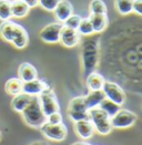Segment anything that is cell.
I'll use <instances>...</instances> for the list:
<instances>
[{
    "mask_svg": "<svg viewBox=\"0 0 142 145\" xmlns=\"http://www.w3.org/2000/svg\"><path fill=\"white\" fill-rule=\"evenodd\" d=\"M100 33L85 36L81 46V60H82L83 75L87 78L90 73L95 72L100 59Z\"/></svg>",
    "mask_w": 142,
    "mask_h": 145,
    "instance_id": "obj_1",
    "label": "cell"
},
{
    "mask_svg": "<svg viewBox=\"0 0 142 145\" xmlns=\"http://www.w3.org/2000/svg\"><path fill=\"white\" fill-rule=\"evenodd\" d=\"M0 37L6 41L11 43L14 48L24 49L29 43V36L22 25L12 22L10 20L2 21L0 24Z\"/></svg>",
    "mask_w": 142,
    "mask_h": 145,
    "instance_id": "obj_2",
    "label": "cell"
},
{
    "mask_svg": "<svg viewBox=\"0 0 142 145\" xmlns=\"http://www.w3.org/2000/svg\"><path fill=\"white\" fill-rule=\"evenodd\" d=\"M22 118L24 122L31 126V127H40L43 123L47 121V116L45 115L43 111L41 109L40 102L38 97H32L31 101L29 102V104L24 108V110L21 112Z\"/></svg>",
    "mask_w": 142,
    "mask_h": 145,
    "instance_id": "obj_3",
    "label": "cell"
},
{
    "mask_svg": "<svg viewBox=\"0 0 142 145\" xmlns=\"http://www.w3.org/2000/svg\"><path fill=\"white\" fill-rule=\"evenodd\" d=\"M89 121L92 123L95 131L101 135H108L112 131L111 118L99 106L88 110Z\"/></svg>",
    "mask_w": 142,
    "mask_h": 145,
    "instance_id": "obj_4",
    "label": "cell"
},
{
    "mask_svg": "<svg viewBox=\"0 0 142 145\" xmlns=\"http://www.w3.org/2000/svg\"><path fill=\"white\" fill-rule=\"evenodd\" d=\"M68 115L71 121L73 122L89 120L88 109L84 103V97H77L71 100L68 108Z\"/></svg>",
    "mask_w": 142,
    "mask_h": 145,
    "instance_id": "obj_5",
    "label": "cell"
},
{
    "mask_svg": "<svg viewBox=\"0 0 142 145\" xmlns=\"http://www.w3.org/2000/svg\"><path fill=\"white\" fill-rule=\"evenodd\" d=\"M41 133L43 134V136H46L49 140L52 141H63L67 135H68V129L63 123H59V124H51V123H43L40 127Z\"/></svg>",
    "mask_w": 142,
    "mask_h": 145,
    "instance_id": "obj_6",
    "label": "cell"
},
{
    "mask_svg": "<svg viewBox=\"0 0 142 145\" xmlns=\"http://www.w3.org/2000/svg\"><path fill=\"white\" fill-rule=\"evenodd\" d=\"M38 99H39L41 109H42L46 116L60 111V106L59 103H58V100H57V97L55 95V93L50 89L46 90L41 94H39Z\"/></svg>",
    "mask_w": 142,
    "mask_h": 145,
    "instance_id": "obj_7",
    "label": "cell"
},
{
    "mask_svg": "<svg viewBox=\"0 0 142 145\" xmlns=\"http://www.w3.org/2000/svg\"><path fill=\"white\" fill-rule=\"evenodd\" d=\"M137 122V115L129 110L120 109L116 115L111 118L112 129H128Z\"/></svg>",
    "mask_w": 142,
    "mask_h": 145,
    "instance_id": "obj_8",
    "label": "cell"
},
{
    "mask_svg": "<svg viewBox=\"0 0 142 145\" xmlns=\"http://www.w3.org/2000/svg\"><path fill=\"white\" fill-rule=\"evenodd\" d=\"M101 90L103 91L105 97L106 99H109L110 101L117 103L120 106H122L124 104V102H126V93L122 90V88L117 84V83L110 82V81H105Z\"/></svg>",
    "mask_w": 142,
    "mask_h": 145,
    "instance_id": "obj_9",
    "label": "cell"
},
{
    "mask_svg": "<svg viewBox=\"0 0 142 145\" xmlns=\"http://www.w3.org/2000/svg\"><path fill=\"white\" fill-rule=\"evenodd\" d=\"M62 27H63L62 22H52V24L46 25L40 31L39 37L46 43H58Z\"/></svg>",
    "mask_w": 142,
    "mask_h": 145,
    "instance_id": "obj_10",
    "label": "cell"
},
{
    "mask_svg": "<svg viewBox=\"0 0 142 145\" xmlns=\"http://www.w3.org/2000/svg\"><path fill=\"white\" fill-rule=\"evenodd\" d=\"M59 42L67 48H73L80 42V35L76 29H71L63 25L60 32Z\"/></svg>",
    "mask_w": 142,
    "mask_h": 145,
    "instance_id": "obj_11",
    "label": "cell"
},
{
    "mask_svg": "<svg viewBox=\"0 0 142 145\" xmlns=\"http://www.w3.org/2000/svg\"><path fill=\"white\" fill-rule=\"evenodd\" d=\"M49 89L47 83L40 79H35L32 81H28V82H22V92L26 94L32 95V97H38L39 94H41L42 92H45L46 90Z\"/></svg>",
    "mask_w": 142,
    "mask_h": 145,
    "instance_id": "obj_12",
    "label": "cell"
},
{
    "mask_svg": "<svg viewBox=\"0 0 142 145\" xmlns=\"http://www.w3.org/2000/svg\"><path fill=\"white\" fill-rule=\"evenodd\" d=\"M55 16L57 18V20L59 22H64L71 14L73 13V8H72V5L68 0H60L57 5V7L55 8Z\"/></svg>",
    "mask_w": 142,
    "mask_h": 145,
    "instance_id": "obj_13",
    "label": "cell"
},
{
    "mask_svg": "<svg viewBox=\"0 0 142 145\" xmlns=\"http://www.w3.org/2000/svg\"><path fill=\"white\" fill-rule=\"evenodd\" d=\"M74 131L81 138L89 140L90 137L93 136L95 127L89 120H80L74 122Z\"/></svg>",
    "mask_w": 142,
    "mask_h": 145,
    "instance_id": "obj_14",
    "label": "cell"
},
{
    "mask_svg": "<svg viewBox=\"0 0 142 145\" xmlns=\"http://www.w3.org/2000/svg\"><path fill=\"white\" fill-rule=\"evenodd\" d=\"M18 74H19V79L22 82H28V81H32L38 78V72L37 69L32 64L28 63V62H24L19 65L18 69Z\"/></svg>",
    "mask_w": 142,
    "mask_h": 145,
    "instance_id": "obj_15",
    "label": "cell"
},
{
    "mask_svg": "<svg viewBox=\"0 0 142 145\" xmlns=\"http://www.w3.org/2000/svg\"><path fill=\"white\" fill-rule=\"evenodd\" d=\"M89 20L92 24L93 32L95 33H102L108 27V16L106 14H95L90 13Z\"/></svg>",
    "mask_w": 142,
    "mask_h": 145,
    "instance_id": "obj_16",
    "label": "cell"
},
{
    "mask_svg": "<svg viewBox=\"0 0 142 145\" xmlns=\"http://www.w3.org/2000/svg\"><path fill=\"white\" fill-rule=\"evenodd\" d=\"M105 93L102 90H95V91H90L85 97H84V103L87 105V109H93L99 106L101 101L105 99Z\"/></svg>",
    "mask_w": 142,
    "mask_h": 145,
    "instance_id": "obj_17",
    "label": "cell"
},
{
    "mask_svg": "<svg viewBox=\"0 0 142 145\" xmlns=\"http://www.w3.org/2000/svg\"><path fill=\"white\" fill-rule=\"evenodd\" d=\"M32 95H29V94H26V93H20L18 95H14L11 101V106L12 109L14 110L16 112H19L21 113L24 110V108L29 104V102L31 101Z\"/></svg>",
    "mask_w": 142,
    "mask_h": 145,
    "instance_id": "obj_18",
    "label": "cell"
},
{
    "mask_svg": "<svg viewBox=\"0 0 142 145\" xmlns=\"http://www.w3.org/2000/svg\"><path fill=\"white\" fill-rule=\"evenodd\" d=\"M87 86L89 89V91H95V90H101L102 85L105 83V78L99 74V73L95 72L90 73L87 78Z\"/></svg>",
    "mask_w": 142,
    "mask_h": 145,
    "instance_id": "obj_19",
    "label": "cell"
},
{
    "mask_svg": "<svg viewBox=\"0 0 142 145\" xmlns=\"http://www.w3.org/2000/svg\"><path fill=\"white\" fill-rule=\"evenodd\" d=\"M30 8L22 0H12L11 1V14L16 18H24L29 13Z\"/></svg>",
    "mask_w": 142,
    "mask_h": 145,
    "instance_id": "obj_20",
    "label": "cell"
},
{
    "mask_svg": "<svg viewBox=\"0 0 142 145\" xmlns=\"http://www.w3.org/2000/svg\"><path fill=\"white\" fill-rule=\"evenodd\" d=\"M5 90L9 95H18L22 93V81L19 78H13L6 82Z\"/></svg>",
    "mask_w": 142,
    "mask_h": 145,
    "instance_id": "obj_21",
    "label": "cell"
},
{
    "mask_svg": "<svg viewBox=\"0 0 142 145\" xmlns=\"http://www.w3.org/2000/svg\"><path fill=\"white\" fill-rule=\"evenodd\" d=\"M99 108L101 110H103L110 118H112L113 115H116V114L118 113L119 110L121 109V106H120L119 104L112 102V101H110V100L106 99V97H105V99L101 101V103L99 104Z\"/></svg>",
    "mask_w": 142,
    "mask_h": 145,
    "instance_id": "obj_22",
    "label": "cell"
},
{
    "mask_svg": "<svg viewBox=\"0 0 142 145\" xmlns=\"http://www.w3.org/2000/svg\"><path fill=\"white\" fill-rule=\"evenodd\" d=\"M116 9L121 16H129L132 13L133 0H116Z\"/></svg>",
    "mask_w": 142,
    "mask_h": 145,
    "instance_id": "obj_23",
    "label": "cell"
},
{
    "mask_svg": "<svg viewBox=\"0 0 142 145\" xmlns=\"http://www.w3.org/2000/svg\"><path fill=\"white\" fill-rule=\"evenodd\" d=\"M11 17V1L1 0L0 1V20L7 21V20H10Z\"/></svg>",
    "mask_w": 142,
    "mask_h": 145,
    "instance_id": "obj_24",
    "label": "cell"
},
{
    "mask_svg": "<svg viewBox=\"0 0 142 145\" xmlns=\"http://www.w3.org/2000/svg\"><path fill=\"white\" fill-rule=\"evenodd\" d=\"M77 31L79 32V35H82V36H90V35H93V28H92V24L90 22L89 18H84L81 19L80 24L77 28Z\"/></svg>",
    "mask_w": 142,
    "mask_h": 145,
    "instance_id": "obj_25",
    "label": "cell"
},
{
    "mask_svg": "<svg viewBox=\"0 0 142 145\" xmlns=\"http://www.w3.org/2000/svg\"><path fill=\"white\" fill-rule=\"evenodd\" d=\"M90 13L95 14H106V6L102 0H91Z\"/></svg>",
    "mask_w": 142,
    "mask_h": 145,
    "instance_id": "obj_26",
    "label": "cell"
},
{
    "mask_svg": "<svg viewBox=\"0 0 142 145\" xmlns=\"http://www.w3.org/2000/svg\"><path fill=\"white\" fill-rule=\"evenodd\" d=\"M81 17L80 16H78V14H71L70 17L63 22V25L64 27H68V28H71V29H76L77 30V28H78V25L80 24V21H81Z\"/></svg>",
    "mask_w": 142,
    "mask_h": 145,
    "instance_id": "obj_27",
    "label": "cell"
},
{
    "mask_svg": "<svg viewBox=\"0 0 142 145\" xmlns=\"http://www.w3.org/2000/svg\"><path fill=\"white\" fill-rule=\"evenodd\" d=\"M60 0H39V5L47 11L53 12Z\"/></svg>",
    "mask_w": 142,
    "mask_h": 145,
    "instance_id": "obj_28",
    "label": "cell"
},
{
    "mask_svg": "<svg viewBox=\"0 0 142 145\" xmlns=\"http://www.w3.org/2000/svg\"><path fill=\"white\" fill-rule=\"evenodd\" d=\"M48 123H51V124H59L62 123V115L60 114L59 112H56V113H52L50 115L47 116V121Z\"/></svg>",
    "mask_w": 142,
    "mask_h": 145,
    "instance_id": "obj_29",
    "label": "cell"
},
{
    "mask_svg": "<svg viewBox=\"0 0 142 145\" xmlns=\"http://www.w3.org/2000/svg\"><path fill=\"white\" fill-rule=\"evenodd\" d=\"M132 12L137 13L138 16H141L142 14V0H133Z\"/></svg>",
    "mask_w": 142,
    "mask_h": 145,
    "instance_id": "obj_30",
    "label": "cell"
},
{
    "mask_svg": "<svg viewBox=\"0 0 142 145\" xmlns=\"http://www.w3.org/2000/svg\"><path fill=\"white\" fill-rule=\"evenodd\" d=\"M22 1L29 8H35L37 6H39V0H22Z\"/></svg>",
    "mask_w": 142,
    "mask_h": 145,
    "instance_id": "obj_31",
    "label": "cell"
},
{
    "mask_svg": "<svg viewBox=\"0 0 142 145\" xmlns=\"http://www.w3.org/2000/svg\"><path fill=\"white\" fill-rule=\"evenodd\" d=\"M30 145H49V144H47L46 142H41V141H38V142H34V143H31Z\"/></svg>",
    "mask_w": 142,
    "mask_h": 145,
    "instance_id": "obj_32",
    "label": "cell"
},
{
    "mask_svg": "<svg viewBox=\"0 0 142 145\" xmlns=\"http://www.w3.org/2000/svg\"><path fill=\"white\" fill-rule=\"evenodd\" d=\"M71 145H91V144L85 143V142H77V143H73V144H71Z\"/></svg>",
    "mask_w": 142,
    "mask_h": 145,
    "instance_id": "obj_33",
    "label": "cell"
},
{
    "mask_svg": "<svg viewBox=\"0 0 142 145\" xmlns=\"http://www.w3.org/2000/svg\"><path fill=\"white\" fill-rule=\"evenodd\" d=\"M1 136H2V134H1V132H0V140H1Z\"/></svg>",
    "mask_w": 142,
    "mask_h": 145,
    "instance_id": "obj_34",
    "label": "cell"
},
{
    "mask_svg": "<svg viewBox=\"0 0 142 145\" xmlns=\"http://www.w3.org/2000/svg\"><path fill=\"white\" fill-rule=\"evenodd\" d=\"M0 1H1V0H0Z\"/></svg>",
    "mask_w": 142,
    "mask_h": 145,
    "instance_id": "obj_35",
    "label": "cell"
}]
</instances>
